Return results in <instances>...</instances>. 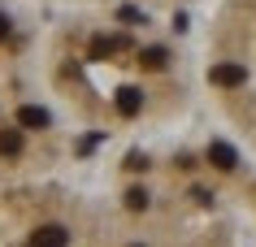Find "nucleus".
I'll list each match as a JSON object with an SVG mask.
<instances>
[{
	"label": "nucleus",
	"instance_id": "f257e3e1",
	"mask_svg": "<svg viewBox=\"0 0 256 247\" xmlns=\"http://www.w3.org/2000/svg\"><path fill=\"white\" fill-rule=\"evenodd\" d=\"M26 247H70V230L61 221H44L40 230H30Z\"/></svg>",
	"mask_w": 256,
	"mask_h": 247
},
{
	"label": "nucleus",
	"instance_id": "f03ea898",
	"mask_svg": "<svg viewBox=\"0 0 256 247\" xmlns=\"http://www.w3.org/2000/svg\"><path fill=\"white\" fill-rule=\"evenodd\" d=\"M135 247H139V243H135Z\"/></svg>",
	"mask_w": 256,
	"mask_h": 247
}]
</instances>
